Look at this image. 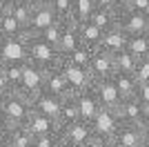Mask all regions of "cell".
<instances>
[{
	"mask_svg": "<svg viewBox=\"0 0 149 147\" xmlns=\"http://www.w3.org/2000/svg\"><path fill=\"white\" fill-rule=\"evenodd\" d=\"M136 98L140 100L143 105H149V83H143V85H138L136 89Z\"/></svg>",
	"mask_w": 149,
	"mask_h": 147,
	"instance_id": "37",
	"label": "cell"
},
{
	"mask_svg": "<svg viewBox=\"0 0 149 147\" xmlns=\"http://www.w3.org/2000/svg\"><path fill=\"white\" fill-rule=\"evenodd\" d=\"M58 129L62 127H69V125H74V123H80V111H78V105H76V98L69 96L62 100V109L58 114Z\"/></svg>",
	"mask_w": 149,
	"mask_h": 147,
	"instance_id": "21",
	"label": "cell"
},
{
	"mask_svg": "<svg viewBox=\"0 0 149 147\" xmlns=\"http://www.w3.org/2000/svg\"><path fill=\"white\" fill-rule=\"evenodd\" d=\"M25 129L29 132L33 138H40V136H54L58 134V125L56 120H51V118L42 116V114H38L36 109L29 111V118L25 123Z\"/></svg>",
	"mask_w": 149,
	"mask_h": 147,
	"instance_id": "11",
	"label": "cell"
},
{
	"mask_svg": "<svg viewBox=\"0 0 149 147\" xmlns=\"http://www.w3.org/2000/svg\"><path fill=\"white\" fill-rule=\"evenodd\" d=\"M45 87V71L38 69L36 65L31 62H25V71H22V85H20V96L25 98L27 103H33V98L42 92Z\"/></svg>",
	"mask_w": 149,
	"mask_h": 147,
	"instance_id": "6",
	"label": "cell"
},
{
	"mask_svg": "<svg viewBox=\"0 0 149 147\" xmlns=\"http://www.w3.org/2000/svg\"><path fill=\"white\" fill-rule=\"evenodd\" d=\"M111 80H113V85H116V89L120 94V100H127V98L136 96L138 83H136L134 76H129V74H113Z\"/></svg>",
	"mask_w": 149,
	"mask_h": 147,
	"instance_id": "24",
	"label": "cell"
},
{
	"mask_svg": "<svg viewBox=\"0 0 149 147\" xmlns=\"http://www.w3.org/2000/svg\"><path fill=\"white\" fill-rule=\"evenodd\" d=\"M29 0H0V9H11V7H18V5H25ZM31 5V2H29Z\"/></svg>",
	"mask_w": 149,
	"mask_h": 147,
	"instance_id": "40",
	"label": "cell"
},
{
	"mask_svg": "<svg viewBox=\"0 0 149 147\" xmlns=\"http://www.w3.org/2000/svg\"><path fill=\"white\" fill-rule=\"evenodd\" d=\"M56 20L58 18H56V13H54V9H51V5H38V7H33V11H31V20H29L27 31H29L31 36H38V34H42L47 27H51Z\"/></svg>",
	"mask_w": 149,
	"mask_h": 147,
	"instance_id": "12",
	"label": "cell"
},
{
	"mask_svg": "<svg viewBox=\"0 0 149 147\" xmlns=\"http://www.w3.org/2000/svg\"><path fill=\"white\" fill-rule=\"evenodd\" d=\"M7 94H11V89H9V83H7V76H5V69H2V65H0V96L5 98Z\"/></svg>",
	"mask_w": 149,
	"mask_h": 147,
	"instance_id": "38",
	"label": "cell"
},
{
	"mask_svg": "<svg viewBox=\"0 0 149 147\" xmlns=\"http://www.w3.org/2000/svg\"><path fill=\"white\" fill-rule=\"evenodd\" d=\"M42 92L51 94V96H58V98H69V96H74V94L69 92V87H67V80L62 78V74L60 69H49V71H45V87H42Z\"/></svg>",
	"mask_w": 149,
	"mask_h": 147,
	"instance_id": "18",
	"label": "cell"
},
{
	"mask_svg": "<svg viewBox=\"0 0 149 147\" xmlns=\"http://www.w3.org/2000/svg\"><path fill=\"white\" fill-rule=\"evenodd\" d=\"M134 78H136L138 85H143V83H149V58H143V60H138V67H136V74H134Z\"/></svg>",
	"mask_w": 149,
	"mask_h": 147,
	"instance_id": "34",
	"label": "cell"
},
{
	"mask_svg": "<svg viewBox=\"0 0 149 147\" xmlns=\"http://www.w3.org/2000/svg\"><path fill=\"white\" fill-rule=\"evenodd\" d=\"M118 116L123 123H129V125H140V116H143V103L138 100L136 96L134 98H127L120 103L118 109Z\"/></svg>",
	"mask_w": 149,
	"mask_h": 147,
	"instance_id": "19",
	"label": "cell"
},
{
	"mask_svg": "<svg viewBox=\"0 0 149 147\" xmlns=\"http://www.w3.org/2000/svg\"><path fill=\"white\" fill-rule=\"evenodd\" d=\"M125 51L131 54L136 60L149 58V36H147V34H143V36H127Z\"/></svg>",
	"mask_w": 149,
	"mask_h": 147,
	"instance_id": "23",
	"label": "cell"
},
{
	"mask_svg": "<svg viewBox=\"0 0 149 147\" xmlns=\"http://www.w3.org/2000/svg\"><path fill=\"white\" fill-rule=\"evenodd\" d=\"M93 2H96V7H100V9H109V11L118 13V5H116V0H93Z\"/></svg>",
	"mask_w": 149,
	"mask_h": 147,
	"instance_id": "39",
	"label": "cell"
},
{
	"mask_svg": "<svg viewBox=\"0 0 149 147\" xmlns=\"http://www.w3.org/2000/svg\"><path fill=\"white\" fill-rule=\"evenodd\" d=\"M118 27L125 31V36H143L149 31V16L123 9L118 11Z\"/></svg>",
	"mask_w": 149,
	"mask_h": 147,
	"instance_id": "8",
	"label": "cell"
},
{
	"mask_svg": "<svg viewBox=\"0 0 149 147\" xmlns=\"http://www.w3.org/2000/svg\"><path fill=\"white\" fill-rule=\"evenodd\" d=\"M78 27V36H80V43L85 45V47L89 49H96L100 47V43H102V31L96 27V24H91L87 20V22H80V24H76Z\"/></svg>",
	"mask_w": 149,
	"mask_h": 147,
	"instance_id": "20",
	"label": "cell"
},
{
	"mask_svg": "<svg viewBox=\"0 0 149 147\" xmlns=\"http://www.w3.org/2000/svg\"><path fill=\"white\" fill-rule=\"evenodd\" d=\"M0 129H11L9 127V123H7V118H5V114L0 111Z\"/></svg>",
	"mask_w": 149,
	"mask_h": 147,
	"instance_id": "44",
	"label": "cell"
},
{
	"mask_svg": "<svg viewBox=\"0 0 149 147\" xmlns=\"http://www.w3.org/2000/svg\"><path fill=\"white\" fill-rule=\"evenodd\" d=\"M58 147H67V145H62V143H60V145H58Z\"/></svg>",
	"mask_w": 149,
	"mask_h": 147,
	"instance_id": "49",
	"label": "cell"
},
{
	"mask_svg": "<svg viewBox=\"0 0 149 147\" xmlns=\"http://www.w3.org/2000/svg\"><path fill=\"white\" fill-rule=\"evenodd\" d=\"M93 11H96L93 0H71V20H74V24L87 22Z\"/></svg>",
	"mask_w": 149,
	"mask_h": 147,
	"instance_id": "25",
	"label": "cell"
},
{
	"mask_svg": "<svg viewBox=\"0 0 149 147\" xmlns=\"http://www.w3.org/2000/svg\"><path fill=\"white\" fill-rule=\"evenodd\" d=\"M25 34H27L25 27L7 9H2V16H0V38H22Z\"/></svg>",
	"mask_w": 149,
	"mask_h": 147,
	"instance_id": "22",
	"label": "cell"
},
{
	"mask_svg": "<svg viewBox=\"0 0 149 147\" xmlns=\"http://www.w3.org/2000/svg\"><path fill=\"white\" fill-rule=\"evenodd\" d=\"M74 98H76V105H78V111H80V120L91 125V120L98 116V111L102 109L100 103H98V98H96V94H93V89L89 87L87 92L76 94Z\"/></svg>",
	"mask_w": 149,
	"mask_h": 147,
	"instance_id": "15",
	"label": "cell"
},
{
	"mask_svg": "<svg viewBox=\"0 0 149 147\" xmlns=\"http://www.w3.org/2000/svg\"><path fill=\"white\" fill-rule=\"evenodd\" d=\"M9 147H33V136L25 127L9 129Z\"/></svg>",
	"mask_w": 149,
	"mask_h": 147,
	"instance_id": "30",
	"label": "cell"
},
{
	"mask_svg": "<svg viewBox=\"0 0 149 147\" xmlns=\"http://www.w3.org/2000/svg\"><path fill=\"white\" fill-rule=\"evenodd\" d=\"M78 47H82L80 43V36H78V27L74 22H67L65 29H62V36L56 45V51L60 54V58H67L69 54H74Z\"/></svg>",
	"mask_w": 149,
	"mask_h": 147,
	"instance_id": "16",
	"label": "cell"
},
{
	"mask_svg": "<svg viewBox=\"0 0 149 147\" xmlns=\"http://www.w3.org/2000/svg\"><path fill=\"white\" fill-rule=\"evenodd\" d=\"M127 2H129V0H116V5H118V11H123L125 7H127Z\"/></svg>",
	"mask_w": 149,
	"mask_h": 147,
	"instance_id": "46",
	"label": "cell"
},
{
	"mask_svg": "<svg viewBox=\"0 0 149 147\" xmlns=\"http://www.w3.org/2000/svg\"><path fill=\"white\" fill-rule=\"evenodd\" d=\"M147 36H149V31H147Z\"/></svg>",
	"mask_w": 149,
	"mask_h": 147,
	"instance_id": "53",
	"label": "cell"
},
{
	"mask_svg": "<svg viewBox=\"0 0 149 147\" xmlns=\"http://www.w3.org/2000/svg\"><path fill=\"white\" fill-rule=\"evenodd\" d=\"M113 62H116V74H129V76L136 74L138 60L127 51H120L118 56H113Z\"/></svg>",
	"mask_w": 149,
	"mask_h": 147,
	"instance_id": "29",
	"label": "cell"
},
{
	"mask_svg": "<svg viewBox=\"0 0 149 147\" xmlns=\"http://www.w3.org/2000/svg\"><path fill=\"white\" fill-rule=\"evenodd\" d=\"M136 147H149V141H147V138H145V141L140 143V145H136Z\"/></svg>",
	"mask_w": 149,
	"mask_h": 147,
	"instance_id": "47",
	"label": "cell"
},
{
	"mask_svg": "<svg viewBox=\"0 0 149 147\" xmlns=\"http://www.w3.org/2000/svg\"><path fill=\"white\" fill-rule=\"evenodd\" d=\"M49 5L60 22H74L71 20V0H51Z\"/></svg>",
	"mask_w": 149,
	"mask_h": 147,
	"instance_id": "32",
	"label": "cell"
},
{
	"mask_svg": "<svg viewBox=\"0 0 149 147\" xmlns=\"http://www.w3.org/2000/svg\"><path fill=\"white\" fill-rule=\"evenodd\" d=\"M58 138H60L62 145H67V147H82L93 138V132H91V125H89V123L80 120V123L69 125V127L58 129Z\"/></svg>",
	"mask_w": 149,
	"mask_h": 147,
	"instance_id": "7",
	"label": "cell"
},
{
	"mask_svg": "<svg viewBox=\"0 0 149 147\" xmlns=\"http://www.w3.org/2000/svg\"><path fill=\"white\" fill-rule=\"evenodd\" d=\"M29 38H31L29 31L22 38H0V65L27 62V40Z\"/></svg>",
	"mask_w": 149,
	"mask_h": 147,
	"instance_id": "5",
	"label": "cell"
},
{
	"mask_svg": "<svg viewBox=\"0 0 149 147\" xmlns=\"http://www.w3.org/2000/svg\"><path fill=\"white\" fill-rule=\"evenodd\" d=\"M140 127L149 132V105H143V116H140Z\"/></svg>",
	"mask_w": 149,
	"mask_h": 147,
	"instance_id": "41",
	"label": "cell"
},
{
	"mask_svg": "<svg viewBox=\"0 0 149 147\" xmlns=\"http://www.w3.org/2000/svg\"><path fill=\"white\" fill-rule=\"evenodd\" d=\"M125 45H127V36H125V31L116 24V27H111V29H107L105 34H102V43H100L98 49H102L105 54L118 56L120 51H125Z\"/></svg>",
	"mask_w": 149,
	"mask_h": 147,
	"instance_id": "17",
	"label": "cell"
},
{
	"mask_svg": "<svg viewBox=\"0 0 149 147\" xmlns=\"http://www.w3.org/2000/svg\"><path fill=\"white\" fill-rule=\"evenodd\" d=\"M65 24H67V22H60V20H56V22L51 24V27H47L42 34H38V38H40V40H45V43H49L51 47H56L58 40H60V36H62Z\"/></svg>",
	"mask_w": 149,
	"mask_h": 147,
	"instance_id": "31",
	"label": "cell"
},
{
	"mask_svg": "<svg viewBox=\"0 0 149 147\" xmlns=\"http://www.w3.org/2000/svg\"><path fill=\"white\" fill-rule=\"evenodd\" d=\"M58 69H60L62 78L67 80V87L69 92L74 94H80V92H87L89 87L93 85V78L89 69H82V67H76V65H69L67 60H60L58 62Z\"/></svg>",
	"mask_w": 149,
	"mask_h": 147,
	"instance_id": "4",
	"label": "cell"
},
{
	"mask_svg": "<svg viewBox=\"0 0 149 147\" xmlns=\"http://www.w3.org/2000/svg\"><path fill=\"white\" fill-rule=\"evenodd\" d=\"M125 9H129V11H136V13H145V16H149V0H129Z\"/></svg>",
	"mask_w": 149,
	"mask_h": 147,
	"instance_id": "35",
	"label": "cell"
},
{
	"mask_svg": "<svg viewBox=\"0 0 149 147\" xmlns=\"http://www.w3.org/2000/svg\"><path fill=\"white\" fill-rule=\"evenodd\" d=\"M7 11L11 13L13 18L18 20L22 27H29V20H31V11H33V7L29 5V2H25V5H18V7H11V9H7Z\"/></svg>",
	"mask_w": 149,
	"mask_h": 147,
	"instance_id": "33",
	"label": "cell"
},
{
	"mask_svg": "<svg viewBox=\"0 0 149 147\" xmlns=\"http://www.w3.org/2000/svg\"><path fill=\"white\" fill-rule=\"evenodd\" d=\"M89 22L96 24V27L105 34L107 29H111V27L118 24V13H116V11H109V9H100V7H96V11L91 13Z\"/></svg>",
	"mask_w": 149,
	"mask_h": 147,
	"instance_id": "26",
	"label": "cell"
},
{
	"mask_svg": "<svg viewBox=\"0 0 149 147\" xmlns=\"http://www.w3.org/2000/svg\"><path fill=\"white\" fill-rule=\"evenodd\" d=\"M27 62L36 65V67L42 69V71H49V69L58 67L60 54H58L56 47H51L49 43L40 40L38 36H31L29 40H27Z\"/></svg>",
	"mask_w": 149,
	"mask_h": 147,
	"instance_id": "1",
	"label": "cell"
},
{
	"mask_svg": "<svg viewBox=\"0 0 149 147\" xmlns=\"http://www.w3.org/2000/svg\"><path fill=\"white\" fill-rule=\"evenodd\" d=\"M120 125H123V120H120L116 109H100L98 116L91 120L93 138H98V141H102V143H111Z\"/></svg>",
	"mask_w": 149,
	"mask_h": 147,
	"instance_id": "3",
	"label": "cell"
},
{
	"mask_svg": "<svg viewBox=\"0 0 149 147\" xmlns=\"http://www.w3.org/2000/svg\"><path fill=\"white\" fill-rule=\"evenodd\" d=\"M93 94H96V98H98V103L102 109H118L120 107V94L118 89H116V85H113L111 78H105V80H93L91 85Z\"/></svg>",
	"mask_w": 149,
	"mask_h": 147,
	"instance_id": "9",
	"label": "cell"
},
{
	"mask_svg": "<svg viewBox=\"0 0 149 147\" xmlns=\"http://www.w3.org/2000/svg\"><path fill=\"white\" fill-rule=\"evenodd\" d=\"M91 56H93V49L89 47H78L74 54H69L67 58H60V60H67L69 65H76V67H82V69H89V62H91Z\"/></svg>",
	"mask_w": 149,
	"mask_h": 147,
	"instance_id": "28",
	"label": "cell"
},
{
	"mask_svg": "<svg viewBox=\"0 0 149 147\" xmlns=\"http://www.w3.org/2000/svg\"><path fill=\"white\" fill-rule=\"evenodd\" d=\"M58 145H60V138H58V134L33 138V147H58Z\"/></svg>",
	"mask_w": 149,
	"mask_h": 147,
	"instance_id": "36",
	"label": "cell"
},
{
	"mask_svg": "<svg viewBox=\"0 0 149 147\" xmlns=\"http://www.w3.org/2000/svg\"><path fill=\"white\" fill-rule=\"evenodd\" d=\"M147 141H149V132H147Z\"/></svg>",
	"mask_w": 149,
	"mask_h": 147,
	"instance_id": "51",
	"label": "cell"
},
{
	"mask_svg": "<svg viewBox=\"0 0 149 147\" xmlns=\"http://www.w3.org/2000/svg\"><path fill=\"white\" fill-rule=\"evenodd\" d=\"M102 145H105L102 141H98V138H91V141H89L87 145H82V147H102Z\"/></svg>",
	"mask_w": 149,
	"mask_h": 147,
	"instance_id": "43",
	"label": "cell"
},
{
	"mask_svg": "<svg viewBox=\"0 0 149 147\" xmlns=\"http://www.w3.org/2000/svg\"><path fill=\"white\" fill-rule=\"evenodd\" d=\"M102 147H118V145H116V143H105Z\"/></svg>",
	"mask_w": 149,
	"mask_h": 147,
	"instance_id": "48",
	"label": "cell"
},
{
	"mask_svg": "<svg viewBox=\"0 0 149 147\" xmlns=\"http://www.w3.org/2000/svg\"><path fill=\"white\" fill-rule=\"evenodd\" d=\"M0 105H2V96H0Z\"/></svg>",
	"mask_w": 149,
	"mask_h": 147,
	"instance_id": "50",
	"label": "cell"
},
{
	"mask_svg": "<svg viewBox=\"0 0 149 147\" xmlns=\"http://www.w3.org/2000/svg\"><path fill=\"white\" fill-rule=\"evenodd\" d=\"M7 76V83H9V89L13 94L20 92V85H22V71H25V62H7L2 65Z\"/></svg>",
	"mask_w": 149,
	"mask_h": 147,
	"instance_id": "27",
	"label": "cell"
},
{
	"mask_svg": "<svg viewBox=\"0 0 149 147\" xmlns=\"http://www.w3.org/2000/svg\"><path fill=\"white\" fill-rule=\"evenodd\" d=\"M147 138V132H145L140 125H129V123H123L113 136V141L118 147H136Z\"/></svg>",
	"mask_w": 149,
	"mask_h": 147,
	"instance_id": "14",
	"label": "cell"
},
{
	"mask_svg": "<svg viewBox=\"0 0 149 147\" xmlns=\"http://www.w3.org/2000/svg\"><path fill=\"white\" fill-rule=\"evenodd\" d=\"M0 16H2V9H0Z\"/></svg>",
	"mask_w": 149,
	"mask_h": 147,
	"instance_id": "52",
	"label": "cell"
},
{
	"mask_svg": "<svg viewBox=\"0 0 149 147\" xmlns=\"http://www.w3.org/2000/svg\"><path fill=\"white\" fill-rule=\"evenodd\" d=\"M0 111L5 114L9 127H25L27 118H29V111H31V105L27 103L20 94H7L2 98V105H0Z\"/></svg>",
	"mask_w": 149,
	"mask_h": 147,
	"instance_id": "2",
	"label": "cell"
},
{
	"mask_svg": "<svg viewBox=\"0 0 149 147\" xmlns=\"http://www.w3.org/2000/svg\"><path fill=\"white\" fill-rule=\"evenodd\" d=\"M89 74H91L93 80H105L111 78L116 74V62H113L111 54H105L102 49H96L91 56V62H89Z\"/></svg>",
	"mask_w": 149,
	"mask_h": 147,
	"instance_id": "10",
	"label": "cell"
},
{
	"mask_svg": "<svg viewBox=\"0 0 149 147\" xmlns=\"http://www.w3.org/2000/svg\"><path fill=\"white\" fill-rule=\"evenodd\" d=\"M0 147H9V129H0Z\"/></svg>",
	"mask_w": 149,
	"mask_h": 147,
	"instance_id": "42",
	"label": "cell"
},
{
	"mask_svg": "<svg viewBox=\"0 0 149 147\" xmlns=\"http://www.w3.org/2000/svg\"><path fill=\"white\" fill-rule=\"evenodd\" d=\"M31 2V7H38V5H49L51 0H29Z\"/></svg>",
	"mask_w": 149,
	"mask_h": 147,
	"instance_id": "45",
	"label": "cell"
},
{
	"mask_svg": "<svg viewBox=\"0 0 149 147\" xmlns=\"http://www.w3.org/2000/svg\"><path fill=\"white\" fill-rule=\"evenodd\" d=\"M62 100H65V98H58V96H51V94H47V92H40L33 98L31 109H36L38 114H42V116L51 118V120H58V114H60V109H62Z\"/></svg>",
	"mask_w": 149,
	"mask_h": 147,
	"instance_id": "13",
	"label": "cell"
}]
</instances>
